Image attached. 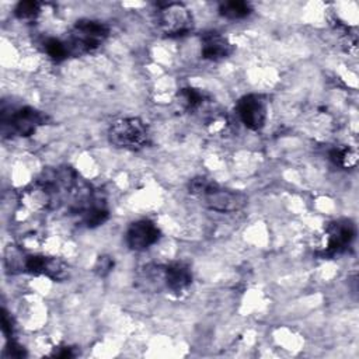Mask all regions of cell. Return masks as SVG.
Listing matches in <instances>:
<instances>
[{"instance_id":"6da1fadb","label":"cell","mask_w":359,"mask_h":359,"mask_svg":"<svg viewBox=\"0 0 359 359\" xmlns=\"http://www.w3.org/2000/svg\"><path fill=\"white\" fill-rule=\"evenodd\" d=\"M188 192L205 208L220 213H233L241 210L247 205L245 194L224 188L206 177L192 178L188 185Z\"/></svg>"},{"instance_id":"7a4b0ae2","label":"cell","mask_w":359,"mask_h":359,"mask_svg":"<svg viewBox=\"0 0 359 359\" xmlns=\"http://www.w3.org/2000/svg\"><path fill=\"white\" fill-rule=\"evenodd\" d=\"M4 261L11 272L20 271L31 275H46L55 280H60L67 275V268L62 261L38 254H24L11 245L6 250Z\"/></svg>"},{"instance_id":"3957f363","label":"cell","mask_w":359,"mask_h":359,"mask_svg":"<svg viewBox=\"0 0 359 359\" xmlns=\"http://www.w3.org/2000/svg\"><path fill=\"white\" fill-rule=\"evenodd\" d=\"M49 116L32 107H11L3 104L1 118H0V132L4 137H28L35 133V130L45 125Z\"/></svg>"},{"instance_id":"277c9868","label":"cell","mask_w":359,"mask_h":359,"mask_svg":"<svg viewBox=\"0 0 359 359\" xmlns=\"http://www.w3.org/2000/svg\"><path fill=\"white\" fill-rule=\"evenodd\" d=\"M108 34V25L101 21L88 18L76 21L72 34L66 41L70 50V56L86 55L97 50L105 42Z\"/></svg>"},{"instance_id":"5b68a950","label":"cell","mask_w":359,"mask_h":359,"mask_svg":"<svg viewBox=\"0 0 359 359\" xmlns=\"http://www.w3.org/2000/svg\"><path fill=\"white\" fill-rule=\"evenodd\" d=\"M109 142L126 150H140L149 144L150 133L140 118H121L108 129Z\"/></svg>"},{"instance_id":"8992f818","label":"cell","mask_w":359,"mask_h":359,"mask_svg":"<svg viewBox=\"0 0 359 359\" xmlns=\"http://www.w3.org/2000/svg\"><path fill=\"white\" fill-rule=\"evenodd\" d=\"M157 25L167 36H182L192 29L194 17L185 4L167 3L158 6Z\"/></svg>"},{"instance_id":"52a82bcc","label":"cell","mask_w":359,"mask_h":359,"mask_svg":"<svg viewBox=\"0 0 359 359\" xmlns=\"http://www.w3.org/2000/svg\"><path fill=\"white\" fill-rule=\"evenodd\" d=\"M356 236L355 224L348 219L331 222L325 229V245L317 254L321 258H331L346 251Z\"/></svg>"},{"instance_id":"ba28073f","label":"cell","mask_w":359,"mask_h":359,"mask_svg":"<svg viewBox=\"0 0 359 359\" xmlns=\"http://www.w3.org/2000/svg\"><path fill=\"white\" fill-rule=\"evenodd\" d=\"M237 115L245 128L259 130L266 121V101L262 95L248 94L238 100Z\"/></svg>"},{"instance_id":"9c48e42d","label":"cell","mask_w":359,"mask_h":359,"mask_svg":"<svg viewBox=\"0 0 359 359\" xmlns=\"http://www.w3.org/2000/svg\"><path fill=\"white\" fill-rule=\"evenodd\" d=\"M161 237L160 229L150 220L133 222L126 230V244L133 251H144Z\"/></svg>"},{"instance_id":"30bf717a","label":"cell","mask_w":359,"mask_h":359,"mask_svg":"<svg viewBox=\"0 0 359 359\" xmlns=\"http://www.w3.org/2000/svg\"><path fill=\"white\" fill-rule=\"evenodd\" d=\"M164 289L171 293L184 292L192 282V272L188 265L182 262H172L163 265Z\"/></svg>"},{"instance_id":"8fae6325","label":"cell","mask_w":359,"mask_h":359,"mask_svg":"<svg viewBox=\"0 0 359 359\" xmlns=\"http://www.w3.org/2000/svg\"><path fill=\"white\" fill-rule=\"evenodd\" d=\"M234 52L233 43L223 35L217 32H206L202 36L201 55L206 60H222L229 57Z\"/></svg>"},{"instance_id":"7c38bea8","label":"cell","mask_w":359,"mask_h":359,"mask_svg":"<svg viewBox=\"0 0 359 359\" xmlns=\"http://www.w3.org/2000/svg\"><path fill=\"white\" fill-rule=\"evenodd\" d=\"M177 100L184 109L194 111L206 101V94L203 91H199L198 88L185 87L177 93Z\"/></svg>"},{"instance_id":"4fadbf2b","label":"cell","mask_w":359,"mask_h":359,"mask_svg":"<svg viewBox=\"0 0 359 359\" xmlns=\"http://www.w3.org/2000/svg\"><path fill=\"white\" fill-rule=\"evenodd\" d=\"M252 8L247 1H224L219 6V14L227 20H241L251 14Z\"/></svg>"},{"instance_id":"5bb4252c","label":"cell","mask_w":359,"mask_h":359,"mask_svg":"<svg viewBox=\"0 0 359 359\" xmlns=\"http://www.w3.org/2000/svg\"><path fill=\"white\" fill-rule=\"evenodd\" d=\"M330 160L342 168H352L358 163V156L349 147H335L330 151Z\"/></svg>"},{"instance_id":"9a60e30c","label":"cell","mask_w":359,"mask_h":359,"mask_svg":"<svg viewBox=\"0 0 359 359\" xmlns=\"http://www.w3.org/2000/svg\"><path fill=\"white\" fill-rule=\"evenodd\" d=\"M43 48L48 56L55 62H62L70 56V50L66 41L57 38H48L43 42Z\"/></svg>"},{"instance_id":"2e32d148","label":"cell","mask_w":359,"mask_h":359,"mask_svg":"<svg viewBox=\"0 0 359 359\" xmlns=\"http://www.w3.org/2000/svg\"><path fill=\"white\" fill-rule=\"evenodd\" d=\"M41 13V3L38 1H20L15 8L14 14L20 20H34Z\"/></svg>"},{"instance_id":"e0dca14e","label":"cell","mask_w":359,"mask_h":359,"mask_svg":"<svg viewBox=\"0 0 359 359\" xmlns=\"http://www.w3.org/2000/svg\"><path fill=\"white\" fill-rule=\"evenodd\" d=\"M114 268V259L108 255H100L94 264V272L98 276H107Z\"/></svg>"},{"instance_id":"ac0fdd59","label":"cell","mask_w":359,"mask_h":359,"mask_svg":"<svg viewBox=\"0 0 359 359\" xmlns=\"http://www.w3.org/2000/svg\"><path fill=\"white\" fill-rule=\"evenodd\" d=\"M6 352H7V355H8V356H11V358H24V356L27 355L25 349H24L20 344H17L13 338L7 339Z\"/></svg>"},{"instance_id":"d6986e66","label":"cell","mask_w":359,"mask_h":359,"mask_svg":"<svg viewBox=\"0 0 359 359\" xmlns=\"http://www.w3.org/2000/svg\"><path fill=\"white\" fill-rule=\"evenodd\" d=\"M1 330H3V334L7 337V339L13 338V332H14V323H13V318L11 316L3 310L1 311Z\"/></svg>"},{"instance_id":"ffe728a7","label":"cell","mask_w":359,"mask_h":359,"mask_svg":"<svg viewBox=\"0 0 359 359\" xmlns=\"http://www.w3.org/2000/svg\"><path fill=\"white\" fill-rule=\"evenodd\" d=\"M77 353L74 352V348L72 346H60L57 351H55L52 353V356H56V358H74Z\"/></svg>"}]
</instances>
